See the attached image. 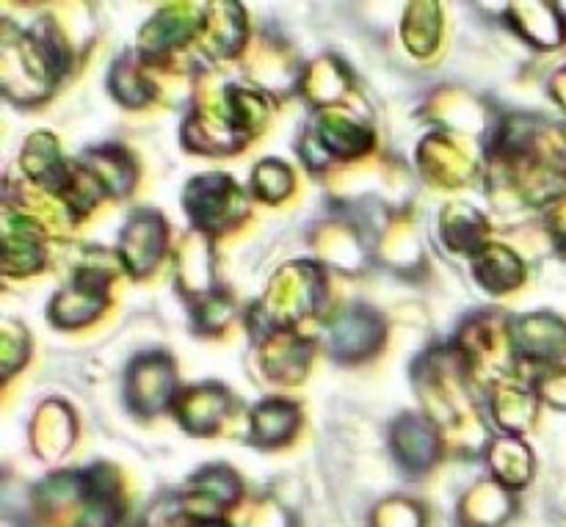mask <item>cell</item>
<instances>
[{
  "label": "cell",
  "instance_id": "cell-2",
  "mask_svg": "<svg viewBox=\"0 0 566 527\" xmlns=\"http://www.w3.org/2000/svg\"><path fill=\"white\" fill-rule=\"evenodd\" d=\"M558 88H562V94H558V97H562V103L566 105V72L562 77H558Z\"/></svg>",
  "mask_w": 566,
  "mask_h": 527
},
{
  "label": "cell",
  "instance_id": "cell-1",
  "mask_svg": "<svg viewBox=\"0 0 566 527\" xmlns=\"http://www.w3.org/2000/svg\"><path fill=\"white\" fill-rule=\"evenodd\" d=\"M556 230L566 238V202H562V208H558L556 213Z\"/></svg>",
  "mask_w": 566,
  "mask_h": 527
}]
</instances>
